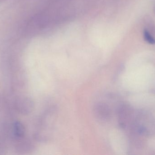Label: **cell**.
<instances>
[{"label": "cell", "instance_id": "6da1fadb", "mask_svg": "<svg viewBox=\"0 0 155 155\" xmlns=\"http://www.w3.org/2000/svg\"><path fill=\"white\" fill-rule=\"evenodd\" d=\"M15 106L17 111L21 114L27 115L32 111L34 108V103L32 100L29 97H21L16 101Z\"/></svg>", "mask_w": 155, "mask_h": 155}, {"label": "cell", "instance_id": "7a4b0ae2", "mask_svg": "<svg viewBox=\"0 0 155 155\" xmlns=\"http://www.w3.org/2000/svg\"><path fill=\"white\" fill-rule=\"evenodd\" d=\"M94 112L97 118L100 121H107L110 117V109L108 106L104 103L97 104Z\"/></svg>", "mask_w": 155, "mask_h": 155}, {"label": "cell", "instance_id": "3957f363", "mask_svg": "<svg viewBox=\"0 0 155 155\" xmlns=\"http://www.w3.org/2000/svg\"><path fill=\"white\" fill-rule=\"evenodd\" d=\"M15 134L18 137H22L25 133V128L23 125L19 122L15 123L14 126Z\"/></svg>", "mask_w": 155, "mask_h": 155}, {"label": "cell", "instance_id": "277c9868", "mask_svg": "<svg viewBox=\"0 0 155 155\" xmlns=\"http://www.w3.org/2000/svg\"><path fill=\"white\" fill-rule=\"evenodd\" d=\"M144 36L145 39L150 44H155V39L151 36V35L149 34L148 32L145 31L144 33Z\"/></svg>", "mask_w": 155, "mask_h": 155}]
</instances>
